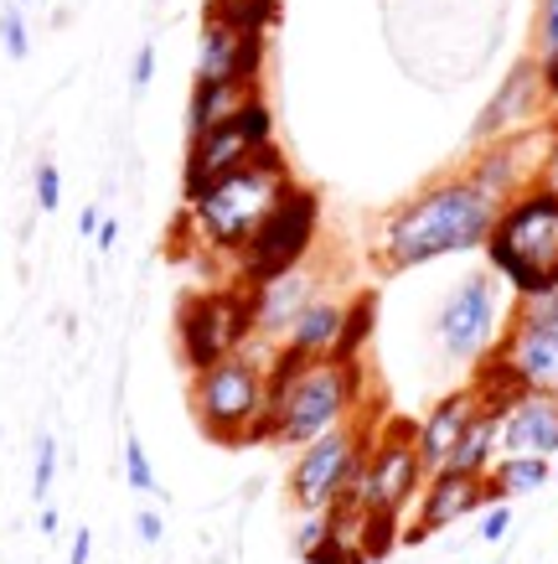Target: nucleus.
<instances>
[{"label":"nucleus","instance_id":"obj_1","mask_svg":"<svg viewBox=\"0 0 558 564\" xmlns=\"http://www.w3.org/2000/svg\"><path fill=\"white\" fill-rule=\"evenodd\" d=\"M491 223H496V203L481 197L460 172H450L378 223L372 259L383 274H408L419 264H435V259L486 249Z\"/></svg>","mask_w":558,"mask_h":564},{"label":"nucleus","instance_id":"obj_2","mask_svg":"<svg viewBox=\"0 0 558 564\" xmlns=\"http://www.w3.org/2000/svg\"><path fill=\"white\" fill-rule=\"evenodd\" d=\"M554 254H558V182H533L512 203L496 207L486 239V270L507 285L517 301H548L554 285Z\"/></svg>","mask_w":558,"mask_h":564},{"label":"nucleus","instance_id":"obj_3","mask_svg":"<svg viewBox=\"0 0 558 564\" xmlns=\"http://www.w3.org/2000/svg\"><path fill=\"white\" fill-rule=\"evenodd\" d=\"M289 182H295V176H289V161H285L280 145L254 151L238 172H228L222 182H212L197 203L186 207L197 243L218 259H238L243 254V243L254 239V228L264 223V213L274 207V197H280Z\"/></svg>","mask_w":558,"mask_h":564},{"label":"nucleus","instance_id":"obj_4","mask_svg":"<svg viewBox=\"0 0 558 564\" xmlns=\"http://www.w3.org/2000/svg\"><path fill=\"white\" fill-rule=\"evenodd\" d=\"M362 393H368L362 362L316 358L274 404L259 410L254 430H249V445H285V451H300V445L321 441L326 430L347 425V414L362 404Z\"/></svg>","mask_w":558,"mask_h":564},{"label":"nucleus","instance_id":"obj_5","mask_svg":"<svg viewBox=\"0 0 558 564\" xmlns=\"http://www.w3.org/2000/svg\"><path fill=\"white\" fill-rule=\"evenodd\" d=\"M475 393L486 410H507L517 393H554L558 399V295L523 301L502 326L491 358L475 362Z\"/></svg>","mask_w":558,"mask_h":564},{"label":"nucleus","instance_id":"obj_6","mask_svg":"<svg viewBox=\"0 0 558 564\" xmlns=\"http://www.w3.org/2000/svg\"><path fill=\"white\" fill-rule=\"evenodd\" d=\"M264 373H270V358L254 343L203 373H192V420L207 441L249 445V430L264 410Z\"/></svg>","mask_w":558,"mask_h":564},{"label":"nucleus","instance_id":"obj_7","mask_svg":"<svg viewBox=\"0 0 558 564\" xmlns=\"http://www.w3.org/2000/svg\"><path fill=\"white\" fill-rule=\"evenodd\" d=\"M316 234H321V192L289 182V187L274 197L270 213H264V223L254 228V239L243 243V254L233 259L238 285L249 291V285L270 280V274H285V270H295V264H305Z\"/></svg>","mask_w":558,"mask_h":564},{"label":"nucleus","instance_id":"obj_8","mask_svg":"<svg viewBox=\"0 0 558 564\" xmlns=\"http://www.w3.org/2000/svg\"><path fill=\"white\" fill-rule=\"evenodd\" d=\"M176 343H182L186 373H203L212 362L233 358L254 343V311L243 285H218V291L186 295L182 316H176Z\"/></svg>","mask_w":558,"mask_h":564},{"label":"nucleus","instance_id":"obj_9","mask_svg":"<svg viewBox=\"0 0 558 564\" xmlns=\"http://www.w3.org/2000/svg\"><path fill=\"white\" fill-rule=\"evenodd\" d=\"M424 481H429V471H424L419 451H414V425H408V420H389V425L368 441L362 471H357L347 497L362 502V513L404 518L408 508L419 502Z\"/></svg>","mask_w":558,"mask_h":564},{"label":"nucleus","instance_id":"obj_10","mask_svg":"<svg viewBox=\"0 0 558 564\" xmlns=\"http://www.w3.org/2000/svg\"><path fill=\"white\" fill-rule=\"evenodd\" d=\"M274 145V109L264 104V94L238 109L233 120H222L218 130L186 140V166H182V207H192L212 182H222L228 172H238L254 151Z\"/></svg>","mask_w":558,"mask_h":564},{"label":"nucleus","instance_id":"obj_11","mask_svg":"<svg viewBox=\"0 0 558 564\" xmlns=\"http://www.w3.org/2000/svg\"><path fill=\"white\" fill-rule=\"evenodd\" d=\"M372 430L362 425H337L326 430L321 441H310L295 451V466H289V502L300 513H326L337 497L352 492L357 471H362V456H368Z\"/></svg>","mask_w":558,"mask_h":564},{"label":"nucleus","instance_id":"obj_12","mask_svg":"<svg viewBox=\"0 0 558 564\" xmlns=\"http://www.w3.org/2000/svg\"><path fill=\"white\" fill-rule=\"evenodd\" d=\"M496 285H502V280H496L491 270H475V274H466L456 291L440 301V316H435V337H440V347H445V352H450L456 362H481V358H491V347H496L502 326H507Z\"/></svg>","mask_w":558,"mask_h":564},{"label":"nucleus","instance_id":"obj_13","mask_svg":"<svg viewBox=\"0 0 558 564\" xmlns=\"http://www.w3.org/2000/svg\"><path fill=\"white\" fill-rule=\"evenodd\" d=\"M548 145H554V135H543V130H523V135L491 140V145H475L471 161L460 166V176H466L481 197H491V203L502 207V203H512L517 192L533 187V182H543Z\"/></svg>","mask_w":558,"mask_h":564},{"label":"nucleus","instance_id":"obj_14","mask_svg":"<svg viewBox=\"0 0 558 564\" xmlns=\"http://www.w3.org/2000/svg\"><path fill=\"white\" fill-rule=\"evenodd\" d=\"M543 109H548V94H543L538 57H523V63H512L507 78L496 84V94L486 99V109L475 115L471 140H475V145H491V140H507V135H523V130H538Z\"/></svg>","mask_w":558,"mask_h":564},{"label":"nucleus","instance_id":"obj_15","mask_svg":"<svg viewBox=\"0 0 558 564\" xmlns=\"http://www.w3.org/2000/svg\"><path fill=\"white\" fill-rule=\"evenodd\" d=\"M264 42L270 36H249V32H233L228 21L218 17H203V42H197V73L192 84H264Z\"/></svg>","mask_w":558,"mask_h":564},{"label":"nucleus","instance_id":"obj_16","mask_svg":"<svg viewBox=\"0 0 558 564\" xmlns=\"http://www.w3.org/2000/svg\"><path fill=\"white\" fill-rule=\"evenodd\" d=\"M486 508V477H466V471H435V477L424 481L419 492V518H414V529L404 533V544H424V539H435L445 533L450 523L460 518H471Z\"/></svg>","mask_w":558,"mask_h":564},{"label":"nucleus","instance_id":"obj_17","mask_svg":"<svg viewBox=\"0 0 558 564\" xmlns=\"http://www.w3.org/2000/svg\"><path fill=\"white\" fill-rule=\"evenodd\" d=\"M475 414H481V393H475V383H471V389H450L445 399H435V404L424 410V420H414V451H419V462L429 477L445 471L450 451H456L460 435L471 430Z\"/></svg>","mask_w":558,"mask_h":564},{"label":"nucleus","instance_id":"obj_18","mask_svg":"<svg viewBox=\"0 0 558 564\" xmlns=\"http://www.w3.org/2000/svg\"><path fill=\"white\" fill-rule=\"evenodd\" d=\"M316 301V274L295 264L285 274H270V280H259L249 285V311H254V337L264 343H285V332L295 326L305 306Z\"/></svg>","mask_w":558,"mask_h":564},{"label":"nucleus","instance_id":"obj_19","mask_svg":"<svg viewBox=\"0 0 558 564\" xmlns=\"http://www.w3.org/2000/svg\"><path fill=\"white\" fill-rule=\"evenodd\" d=\"M502 456H558V399L517 393L502 410Z\"/></svg>","mask_w":558,"mask_h":564},{"label":"nucleus","instance_id":"obj_20","mask_svg":"<svg viewBox=\"0 0 558 564\" xmlns=\"http://www.w3.org/2000/svg\"><path fill=\"white\" fill-rule=\"evenodd\" d=\"M254 94H264V88L238 84V78H228V84H192V99H186V140H197V135H207V130H218L222 120H233Z\"/></svg>","mask_w":558,"mask_h":564},{"label":"nucleus","instance_id":"obj_21","mask_svg":"<svg viewBox=\"0 0 558 564\" xmlns=\"http://www.w3.org/2000/svg\"><path fill=\"white\" fill-rule=\"evenodd\" d=\"M337 332H341V301H331V295H316L310 306L295 316V326L285 332L289 352H300V358H331V347H337Z\"/></svg>","mask_w":558,"mask_h":564},{"label":"nucleus","instance_id":"obj_22","mask_svg":"<svg viewBox=\"0 0 558 564\" xmlns=\"http://www.w3.org/2000/svg\"><path fill=\"white\" fill-rule=\"evenodd\" d=\"M496 456H502V414L486 410L481 404V414L471 420V430L460 435V445L450 451V471H466V477H486L491 466H496Z\"/></svg>","mask_w":558,"mask_h":564},{"label":"nucleus","instance_id":"obj_23","mask_svg":"<svg viewBox=\"0 0 558 564\" xmlns=\"http://www.w3.org/2000/svg\"><path fill=\"white\" fill-rule=\"evenodd\" d=\"M554 481V462L548 456H496L486 471V502H512Z\"/></svg>","mask_w":558,"mask_h":564},{"label":"nucleus","instance_id":"obj_24","mask_svg":"<svg viewBox=\"0 0 558 564\" xmlns=\"http://www.w3.org/2000/svg\"><path fill=\"white\" fill-rule=\"evenodd\" d=\"M372 332H378V291H357L352 301H341V332L326 362H362Z\"/></svg>","mask_w":558,"mask_h":564},{"label":"nucleus","instance_id":"obj_25","mask_svg":"<svg viewBox=\"0 0 558 564\" xmlns=\"http://www.w3.org/2000/svg\"><path fill=\"white\" fill-rule=\"evenodd\" d=\"M207 17L228 21L233 32L270 36V26L280 21V0H207Z\"/></svg>","mask_w":558,"mask_h":564},{"label":"nucleus","instance_id":"obj_26","mask_svg":"<svg viewBox=\"0 0 558 564\" xmlns=\"http://www.w3.org/2000/svg\"><path fill=\"white\" fill-rule=\"evenodd\" d=\"M404 518H389V513H362V533H357V549H362V560L378 564L389 560L393 549L404 544V529H398Z\"/></svg>","mask_w":558,"mask_h":564},{"label":"nucleus","instance_id":"obj_27","mask_svg":"<svg viewBox=\"0 0 558 564\" xmlns=\"http://www.w3.org/2000/svg\"><path fill=\"white\" fill-rule=\"evenodd\" d=\"M0 47H6L11 63H26V57H32V36H26L21 6H6V11H0Z\"/></svg>","mask_w":558,"mask_h":564},{"label":"nucleus","instance_id":"obj_28","mask_svg":"<svg viewBox=\"0 0 558 564\" xmlns=\"http://www.w3.org/2000/svg\"><path fill=\"white\" fill-rule=\"evenodd\" d=\"M124 477H130V487L135 492H155L161 481H155V466H151V456H145V441H124Z\"/></svg>","mask_w":558,"mask_h":564},{"label":"nucleus","instance_id":"obj_29","mask_svg":"<svg viewBox=\"0 0 558 564\" xmlns=\"http://www.w3.org/2000/svg\"><path fill=\"white\" fill-rule=\"evenodd\" d=\"M52 477H57V441L42 435V441H36V466H32V497L36 502H47L52 497Z\"/></svg>","mask_w":558,"mask_h":564},{"label":"nucleus","instance_id":"obj_30","mask_svg":"<svg viewBox=\"0 0 558 564\" xmlns=\"http://www.w3.org/2000/svg\"><path fill=\"white\" fill-rule=\"evenodd\" d=\"M300 560L305 564H368V560H362V549L347 544V539H331V533H326L316 549H305Z\"/></svg>","mask_w":558,"mask_h":564},{"label":"nucleus","instance_id":"obj_31","mask_svg":"<svg viewBox=\"0 0 558 564\" xmlns=\"http://www.w3.org/2000/svg\"><path fill=\"white\" fill-rule=\"evenodd\" d=\"M36 207H42V213H57V207H63V172H57L52 161L36 166Z\"/></svg>","mask_w":558,"mask_h":564},{"label":"nucleus","instance_id":"obj_32","mask_svg":"<svg viewBox=\"0 0 558 564\" xmlns=\"http://www.w3.org/2000/svg\"><path fill=\"white\" fill-rule=\"evenodd\" d=\"M512 533V508L507 502H486L481 508V544H502Z\"/></svg>","mask_w":558,"mask_h":564},{"label":"nucleus","instance_id":"obj_33","mask_svg":"<svg viewBox=\"0 0 558 564\" xmlns=\"http://www.w3.org/2000/svg\"><path fill=\"white\" fill-rule=\"evenodd\" d=\"M558 47V0H538V57Z\"/></svg>","mask_w":558,"mask_h":564},{"label":"nucleus","instance_id":"obj_34","mask_svg":"<svg viewBox=\"0 0 558 564\" xmlns=\"http://www.w3.org/2000/svg\"><path fill=\"white\" fill-rule=\"evenodd\" d=\"M151 78H155V42H140V52H135V68H130V88H151Z\"/></svg>","mask_w":558,"mask_h":564},{"label":"nucleus","instance_id":"obj_35","mask_svg":"<svg viewBox=\"0 0 558 564\" xmlns=\"http://www.w3.org/2000/svg\"><path fill=\"white\" fill-rule=\"evenodd\" d=\"M135 539L140 544H161V539H166V518L155 513V508H140L135 513Z\"/></svg>","mask_w":558,"mask_h":564},{"label":"nucleus","instance_id":"obj_36","mask_svg":"<svg viewBox=\"0 0 558 564\" xmlns=\"http://www.w3.org/2000/svg\"><path fill=\"white\" fill-rule=\"evenodd\" d=\"M326 539V518L321 513H305V523L295 529V554H305V549H316Z\"/></svg>","mask_w":558,"mask_h":564},{"label":"nucleus","instance_id":"obj_37","mask_svg":"<svg viewBox=\"0 0 558 564\" xmlns=\"http://www.w3.org/2000/svg\"><path fill=\"white\" fill-rule=\"evenodd\" d=\"M538 73H543V94H548V104H558V47L538 57Z\"/></svg>","mask_w":558,"mask_h":564},{"label":"nucleus","instance_id":"obj_38","mask_svg":"<svg viewBox=\"0 0 558 564\" xmlns=\"http://www.w3.org/2000/svg\"><path fill=\"white\" fill-rule=\"evenodd\" d=\"M88 554H94V533L78 529L73 533V549H68V564H88Z\"/></svg>","mask_w":558,"mask_h":564},{"label":"nucleus","instance_id":"obj_39","mask_svg":"<svg viewBox=\"0 0 558 564\" xmlns=\"http://www.w3.org/2000/svg\"><path fill=\"white\" fill-rule=\"evenodd\" d=\"M99 223H103V207L88 203L84 213H78V234H88V239H94V234H99Z\"/></svg>","mask_w":558,"mask_h":564},{"label":"nucleus","instance_id":"obj_40","mask_svg":"<svg viewBox=\"0 0 558 564\" xmlns=\"http://www.w3.org/2000/svg\"><path fill=\"white\" fill-rule=\"evenodd\" d=\"M94 243H99V254H109V249L119 243V223H114V218H103V223H99V234H94Z\"/></svg>","mask_w":558,"mask_h":564},{"label":"nucleus","instance_id":"obj_41","mask_svg":"<svg viewBox=\"0 0 558 564\" xmlns=\"http://www.w3.org/2000/svg\"><path fill=\"white\" fill-rule=\"evenodd\" d=\"M36 529L47 533V539H52L57 529H63V518H57V508H42V518H36Z\"/></svg>","mask_w":558,"mask_h":564},{"label":"nucleus","instance_id":"obj_42","mask_svg":"<svg viewBox=\"0 0 558 564\" xmlns=\"http://www.w3.org/2000/svg\"><path fill=\"white\" fill-rule=\"evenodd\" d=\"M554 285H558V254H554Z\"/></svg>","mask_w":558,"mask_h":564},{"label":"nucleus","instance_id":"obj_43","mask_svg":"<svg viewBox=\"0 0 558 564\" xmlns=\"http://www.w3.org/2000/svg\"><path fill=\"white\" fill-rule=\"evenodd\" d=\"M21 6H36V0H21Z\"/></svg>","mask_w":558,"mask_h":564},{"label":"nucleus","instance_id":"obj_44","mask_svg":"<svg viewBox=\"0 0 558 564\" xmlns=\"http://www.w3.org/2000/svg\"><path fill=\"white\" fill-rule=\"evenodd\" d=\"M554 471H558V456H554Z\"/></svg>","mask_w":558,"mask_h":564},{"label":"nucleus","instance_id":"obj_45","mask_svg":"<svg viewBox=\"0 0 558 564\" xmlns=\"http://www.w3.org/2000/svg\"><path fill=\"white\" fill-rule=\"evenodd\" d=\"M212 564H228V560H212Z\"/></svg>","mask_w":558,"mask_h":564}]
</instances>
